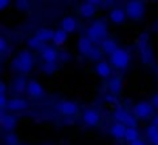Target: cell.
I'll list each match as a JSON object with an SVG mask.
<instances>
[{
    "instance_id": "6da1fadb",
    "label": "cell",
    "mask_w": 158,
    "mask_h": 145,
    "mask_svg": "<svg viewBox=\"0 0 158 145\" xmlns=\"http://www.w3.org/2000/svg\"><path fill=\"white\" fill-rule=\"evenodd\" d=\"M11 68L19 71L20 76H25L34 68V56L31 54L30 49H22L11 62Z\"/></svg>"
},
{
    "instance_id": "7a4b0ae2",
    "label": "cell",
    "mask_w": 158,
    "mask_h": 145,
    "mask_svg": "<svg viewBox=\"0 0 158 145\" xmlns=\"http://www.w3.org/2000/svg\"><path fill=\"white\" fill-rule=\"evenodd\" d=\"M93 43H101L107 39L109 36V26L104 20H95L93 23L89 25L87 34H85Z\"/></svg>"
},
{
    "instance_id": "3957f363",
    "label": "cell",
    "mask_w": 158,
    "mask_h": 145,
    "mask_svg": "<svg viewBox=\"0 0 158 145\" xmlns=\"http://www.w3.org/2000/svg\"><path fill=\"white\" fill-rule=\"evenodd\" d=\"M109 62H110V65H112L113 68L124 71V69L129 68V65H130V62H132V56H130V53H129L127 49L118 48L112 56H109Z\"/></svg>"
},
{
    "instance_id": "277c9868",
    "label": "cell",
    "mask_w": 158,
    "mask_h": 145,
    "mask_svg": "<svg viewBox=\"0 0 158 145\" xmlns=\"http://www.w3.org/2000/svg\"><path fill=\"white\" fill-rule=\"evenodd\" d=\"M153 105L152 102H147V100H141V102H136L133 107H132V113L136 119L139 120H147V119H153Z\"/></svg>"
},
{
    "instance_id": "5b68a950",
    "label": "cell",
    "mask_w": 158,
    "mask_h": 145,
    "mask_svg": "<svg viewBox=\"0 0 158 145\" xmlns=\"http://www.w3.org/2000/svg\"><path fill=\"white\" fill-rule=\"evenodd\" d=\"M126 13H127V17L130 20H141L146 14V5L143 2H127L126 3Z\"/></svg>"
},
{
    "instance_id": "8992f818",
    "label": "cell",
    "mask_w": 158,
    "mask_h": 145,
    "mask_svg": "<svg viewBox=\"0 0 158 145\" xmlns=\"http://www.w3.org/2000/svg\"><path fill=\"white\" fill-rule=\"evenodd\" d=\"M113 117H115L116 122L126 125L127 128H136V120H138V119H136V117L133 116V113L129 111V110L118 108V110L113 113Z\"/></svg>"
},
{
    "instance_id": "52a82bcc",
    "label": "cell",
    "mask_w": 158,
    "mask_h": 145,
    "mask_svg": "<svg viewBox=\"0 0 158 145\" xmlns=\"http://www.w3.org/2000/svg\"><path fill=\"white\" fill-rule=\"evenodd\" d=\"M56 111L60 114V116H65V117H73L79 113V105L73 100H60L57 105H56Z\"/></svg>"
},
{
    "instance_id": "ba28073f",
    "label": "cell",
    "mask_w": 158,
    "mask_h": 145,
    "mask_svg": "<svg viewBox=\"0 0 158 145\" xmlns=\"http://www.w3.org/2000/svg\"><path fill=\"white\" fill-rule=\"evenodd\" d=\"M82 122L87 127H92V128L98 127L101 123V114H99V111L95 110V108H87L82 113Z\"/></svg>"
},
{
    "instance_id": "9c48e42d",
    "label": "cell",
    "mask_w": 158,
    "mask_h": 145,
    "mask_svg": "<svg viewBox=\"0 0 158 145\" xmlns=\"http://www.w3.org/2000/svg\"><path fill=\"white\" fill-rule=\"evenodd\" d=\"M27 94L31 97V99H42L45 96V90L42 87V84L36 79H31L28 80V88H27Z\"/></svg>"
},
{
    "instance_id": "30bf717a",
    "label": "cell",
    "mask_w": 158,
    "mask_h": 145,
    "mask_svg": "<svg viewBox=\"0 0 158 145\" xmlns=\"http://www.w3.org/2000/svg\"><path fill=\"white\" fill-rule=\"evenodd\" d=\"M59 57H60V54H59V51L54 46L45 45L40 49V59L44 60V63H56Z\"/></svg>"
},
{
    "instance_id": "8fae6325",
    "label": "cell",
    "mask_w": 158,
    "mask_h": 145,
    "mask_svg": "<svg viewBox=\"0 0 158 145\" xmlns=\"http://www.w3.org/2000/svg\"><path fill=\"white\" fill-rule=\"evenodd\" d=\"M28 107H30V104H28L27 99H23V97H11L6 111H10L11 114L13 113H20V111L28 110Z\"/></svg>"
},
{
    "instance_id": "7c38bea8",
    "label": "cell",
    "mask_w": 158,
    "mask_h": 145,
    "mask_svg": "<svg viewBox=\"0 0 158 145\" xmlns=\"http://www.w3.org/2000/svg\"><path fill=\"white\" fill-rule=\"evenodd\" d=\"M96 2H84L79 5L77 8V14L84 17V19H92L96 13H98V8H96Z\"/></svg>"
},
{
    "instance_id": "4fadbf2b",
    "label": "cell",
    "mask_w": 158,
    "mask_h": 145,
    "mask_svg": "<svg viewBox=\"0 0 158 145\" xmlns=\"http://www.w3.org/2000/svg\"><path fill=\"white\" fill-rule=\"evenodd\" d=\"M112 65L110 62L107 60H101L95 65V72H96V76L101 77V79H110L112 77Z\"/></svg>"
},
{
    "instance_id": "5bb4252c",
    "label": "cell",
    "mask_w": 158,
    "mask_h": 145,
    "mask_svg": "<svg viewBox=\"0 0 158 145\" xmlns=\"http://www.w3.org/2000/svg\"><path fill=\"white\" fill-rule=\"evenodd\" d=\"M109 19L112 23L115 25H123L127 19V13H126V8H121V6H116V8H112L110 13H109Z\"/></svg>"
},
{
    "instance_id": "9a60e30c",
    "label": "cell",
    "mask_w": 158,
    "mask_h": 145,
    "mask_svg": "<svg viewBox=\"0 0 158 145\" xmlns=\"http://www.w3.org/2000/svg\"><path fill=\"white\" fill-rule=\"evenodd\" d=\"M0 125H2V128L5 130V131H8V133H13V130L16 128V125H17V117L14 116V114H6V113H3L2 116H0Z\"/></svg>"
},
{
    "instance_id": "2e32d148",
    "label": "cell",
    "mask_w": 158,
    "mask_h": 145,
    "mask_svg": "<svg viewBox=\"0 0 158 145\" xmlns=\"http://www.w3.org/2000/svg\"><path fill=\"white\" fill-rule=\"evenodd\" d=\"M60 28H62L64 31H67L68 34H71V33L77 31L79 22H77V19L73 17V16H65V17H62V20H60Z\"/></svg>"
},
{
    "instance_id": "e0dca14e",
    "label": "cell",
    "mask_w": 158,
    "mask_h": 145,
    "mask_svg": "<svg viewBox=\"0 0 158 145\" xmlns=\"http://www.w3.org/2000/svg\"><path fill=\"white\" fill-rule=\"evenodd\" d=\"M54 31H56V29H51V28H39V29H36L34 37L45 45V43H48V42H53V39H54Z\"/></svg>"
},
{
    "instance_id": "ac0fdd59",
    "label": "cell",
    "mask_w": 158,
    "mask_h": 145,
    "mask_svg": "<svg viewBox=\"0 0 158 145\" xmlns=\"http://www.w3.org/2000/svg\"><path fill=\"white\" fill-rule=\"evenodd\" d=\"M95 46V43L87 37V36H81L77 40V53L81 56H89V53L92 51V48Z\"/></svg>"
},
{
    "instance_id": "d6986e66",
    "label": "cell",
    "mask_w": 158,
    "mask_h": 145,
    "mask_svg": "<svg viewBox=\"0 0 158 145\" xmlns=\"http://www.w3.org/2000/svg\"><path fill=\"white\" fill-rule=\"evenodd\" d=\"M107 88H109V93L112 96L119 94L121 90H123V77L121 76H112L109 84H107Z\"/></svg>"
},
{
    "instance_id": "ffe728a7",
    "label": "cell",
    "mask_w": 158,
    "mask_h": 145,
    "mask_svg": "<svg viewBox=\"0 0 158 145\" xmlns=\"http://www.w3.org/2000/svg\"><path fill=\"white\" fill-rule=\"evenodd\" d=\"M126 131H127V127L123 125V123H119V122L112 123V125H110V130H109L110 136H112L113 139H116V140L124 139V137H126Z\"/></svg>"
},
{
    "instance_id": "44dd1931",
    "label": "cell",
    "mask_w": 158,
    "mask_h": 145,
    "mask_svg": "<svg viewBox=\"0 0 158 145\" xmlns=\"http://www.w3.org/2000/svg\"><path fill=\"white\" fill-rule=\"evenodd\" d=\"M13 91L16 94H23L27 93V88H28V80L25 79V76H17L14 80H13Z\"/></svg>"
},
{
    "instance_id": "7402d4cb",
    "label": "cell",
    "mask_w": 158,
    "mask_h": 145,
    "mask_svg": "<svg viewBox=\"0 0 158 145\" xmlns=\"http://www.w3.org/2000/svg\"><path fill=\"white\" fill-rule=\"evenodd\" d=\"M99 46H101V49H102V53L104 54H107V56H112L119 46H118V43H116V40L115 39H112V37H107L104 42H101L99 43Z\"/></svg>"
},
{
    "instance_id": "603a6c76",
    "label": "cell",
    "mask_w": 158,
    "mask_h": 145,
    "mask_svg": "<svg viewBox=\"0 0 158 145\" xmlns=\"http://www.w3.org/2000/svg\"><path fill=\"white\" fill-rule=\"evenodd\" d=\"M68 40V33L64 31L62 28H57L54 31V39H53V45L54 48H59V46H64Z\"/></svg>"
},
{
    "instance_id": "cb8c5ba5",
    "label": "cell",
    "mask_w": 158,
    "mask_h": 145,
    "mask_svg": "<svg viewBox=\"0 0 158 145\" xmlns=\"http://www.w3.org/2000/svg\"><path fill=\"white\" fill-rule=\"evenodd\" d=\"M139 139V131H138V128H127V131H126V137H124V140L130 145V143H133V142H136Z\"/></svg>"
},
{
    "instance_id": "d4e9b609",
    "label": "cell",
    "mask_w": 158,
    "mask_h": 145,
    "mask_svg": "<svg viewBox=\"0 0 158 145\" xmlns=\"http://www.w3.org/2000/svg\"><path fill=\"white\" fill-rule=\"evenodd\" d=\"M102 54H104V53H102L101 46H96V45H95V46L92 48V51L89 53V56H87V57H89L90 60H93V62H96V63H98V62H101Z\"/></svg>"
},
{
    "instance_id": "484cf974",
    "label": "cell",
    "mask_w": 158,
    "mask_h": 145,
    "mask_svg": "<svg viewBox=\"0 0 158 145\" xmlns=\"http://www.w3.org/2000/svg\"><path fill=\"white\" fill-rule=\"evenodd\" d=\"M146 136H147V139H149V140L155 139V137L158 136V127H156V125H153V123H150V125L146 128Z\"/></svg>"
},
{
    "instance_id": "4316f807",
    "label": "cell",
    "mask_w": 158,
    "mask_h": 145,
    "mask_svg": "<svg viewBox=\"0 0 158 145\" xmlns=\"http://www.w3.org/2000/svg\"><path fill=\"white\" fill-rule=\"evenodd\" d=\"M42 71L45 72V74L51 76V74H54V72L57 71V63H44L42 65Z\"/></svg>"
},
{
    "instance_id": "83f0119b",
    "label": "cell",
    "mask_w": 158,
    "mask_h": 145,
    "mask_svg": "<svg viewBox=\"0 0 158 145\" xmlns=\"http://www.w3.org/2000/svg\"><path fill=\"white\" fill-rule=\"evenodd\" d=\"M44 46H45V45H44L42 42H39L34 36L28 39V48H33V49H42Z\"/></svg>"
},
{
    "instance_id": "f1b7e54d",
    "label": "cell",
    "mask_w": 158,
    "mask_h": 145,
    "mask_svg": "<svg viewBox=\"0 0 158 145\" xmlns=\"http://www.w3.org/2000/svg\"><path fill=\"white\" fill-rule=\"evenodd\" d=\"M5 145H19V139L14 133H8L5 136Z\"/></svg>"
},
{
    "instance_id": "f546056e",
    "label": "cell",
    "mask_w": 158,
    "mask_h": 145,
    "mask_svg": "<svg viewBox=\"0 0 158 145\" xmlns=\"http://www.w3.org/2000/svg\"><path fill=\"white\" fill-rule=\"evenodd\" d=\"M8 104H10L8 96H6V94H0V108H2V111H6Z\"/></svg>"
},
{
    "instance_id": "4dcf8cb0",
    "label": "cell",
    "mask_w": 158,
    "mask_h": 145,
    "mask_svg": "<svg viewBox=\"0 0 158 145\" xmlns=\"http://www.w3.org/2000/svg\"><path fill=\"white\" fill-rule=\"evenodd\" d=\"M8 51V42H6V37L5 36H0V53L5 54Z\"/></svg>"
},
{
    "instance_id": "1f68e13d",
    "label": "cell",
    "mask_w": 158,
    "mask_h": 145,
    "mask_svg": "<svg viewBox=\"0 0 158 145\" xmlns=\"http://www.w3.org/2000/svg\"><path fill=\"white\" fill-rule=\"evenodd\" d=\"M152 105H153L155 110H158V93L152 96Z\"/></svg>"
},
{
    "instance_id": "d6a6232c",
    "label": "cell",
    "mask_w": 158,
    "mask_h": 145,
    "mask_svg": "<svg viewBox=\"0 0 158 145\" xmlns=\"http://www.w3.org/2000/svg\"><path fill=\"white\" fill-rule=\"evenodd\" d=\"M8 6H10V2H6V0H0V11H3Z\"/></svg>"
},
{
    "instance_id": "836d02e7",
    "label": "cell",
    "mask_w": 158,
    "mask_h": 145,
    "mask_svg": "<svg viewBox=\"0 0 158 145\" xmlns=\"http://www.w3.org/2000/svg\"><path fill=\"white\" fill-rule=\"evenodd\" d=\"M6 82H2L0 84V94H6Z\"/></svg>"
},
{
    "instance_id": "e575fe53",
    "label": "cell",
    "mask_w": 158,
    "mask_h": 145,
    "mask_svg": "<svg viewBox=\"0 0 158 145\" xmlns=\"http://www.w3.org/2000/svg\"><path fill=\"white\" fill-rule=\"evenodd\" d=\"M17 6H20V8H28V2H17Z\"/></svg>"
},
{
    "instance_id": "d590c367",
    "label": "cell",
    "mask_w": 158,
    "mask_h": 145,
    "mask_svg": "<svg viewBox=\"0 0 158 145\" xmlns=\"http://www.w3.org/2000/svg\"><path fill=\"white\" fill-rule=\"evenodd\" d=\"M130 145H147V143H146L143 139H138L136 142H133V143H130Z\"/></svg>"
},
{
    "instance_id": "8d00e7d4",
    "label": "cell",
    "mask_w": 158,
    "mask_h": 145,
    "mask_svg": "<svg viewBox=\"0 0 158 145\" xmlns=\"http://www.w3.org/2000/svg\"><path fill=\"white\" fill-rule=\"evenodd\" d=\"M152 123H153V125H156V127H158V113H156V114H155V116H153V119H152Z\"/></svg>"
},
{
    "instance_id": "74e56055",
    "label": "cell",
    "mask_w": 158,
    "mask_h": 145,
    "mask_svg": "<svg viewBox=\"0 0 158 145\" xmlns=\"http://www.w3.org/2000/svg\"><path fill=\"white\" fill-rule=\"evenodd\" d=\"M150 143H152V145H158V136H156L155 139H152V140H150Z\"/></svg>"
},
{
    "instance_id": "f35d334b",
    "label": "cell",
    "mask_w": 158,
    "mask_h": 145,
    "mask_svg": "<svg viewBox=\"0 0 158 145\" xmlns=\"http://www.w3.org/2000/svg\"><path fill=\"white\" fill-rule=\"evenodd\" d=\"M156 77H158V68H156Z\"/></svg>"
}]
</instances>
